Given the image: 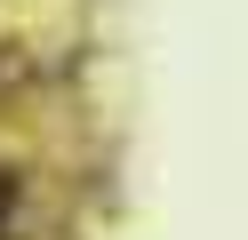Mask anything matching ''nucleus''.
<instances>
[{"label": "nucleus", "mask_w": 248, "mask_h": 240, "mask_svg": "<svg viewBox=\"0 0 248 240\" xmlns=\"http://www.w3.org/2000/svg\"><path fill=\"white\" fill-rule=\"evenodd\" d=\"M16 192H24V184H16V168H0V224H8V208H16Z\"/></svg>", "instance_id": "nucleus-1"}, {"label": "nucleus", "mask_w": 248, "mask_h": 240, "mask_svg": "<svg viewBox=\"0 0 248 240\" xmlns=\"http://www.w3.org/2000/svg\"><path fill=\"white\" fill-rule=\"evenodd\" d=\"M0 240H16V232H8V224H0Z\"/></svg>", "instance_id": "nucleus-2"}]
</instances>
